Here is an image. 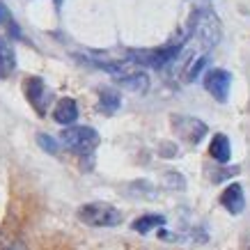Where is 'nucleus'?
<instances>
[{"mask_svg": "<svg viewBox=\"0 0 250 250\" xmlns=\"http://www.w3.org/2000/svg\"><path fill=\"white\" fill-rule=\"evenodd\" d=\"M220 205L225 207L232 216H239L246 209V195H243L241 184H229L228 188L220 193Z\"/></svg>", "mask_w": 250, "mask_h": 250, "instance_id": "8", "label": "nucleus"}, {"mask_svg": "<svg viewBox=\"0 0 250 250\" xmlns=\"http://www.w3.org/2000/svg\"><path fill=\"white\" fill-rule=\"evenodd\" d=\"M25 97H28L30 106L35 108L39 115H46V110H48V104H51L53 94H51L48 85H46L42 78H39V76H32L30 81L25 83Z\"/></svg>", "mask_w": 250, "mask_h": 250, "instance_id": "7", "label": "nucleus"}, {"mask_svg": "<svg viewBox=\"0 0 250 250\" xmlns=\"http://www.w3.org/2000/svg\"><path fill=\"white\" fill-rule=\"evenodd\" d=\"M78 218L90 228H115L122 223V211L108 202H87L78 209Z\"/></svg>", "mask_w": 250, "mask_h": 250, "instance_id": "1", "label": "nucleus"}, {"mask_svg": "<svg viewBox=\"0 0 250 250\" xmlns=\"http://www.w3.org/2000/svg\"><path fill=\"white\" fill-rule=\"evenodd\" d=\"M166 225V216H159V213H145L140 218L133 220V232H140V234H147L156 228H163Z\"/></svg>", "mask_w": 250, "mask_h": 250, "instance_id": "13", "label": "nucleus"}, {"mask_svg": "<svg viewBox=\"0 0 250 250\" xmlns=\"http://www.w3.org/2000/svg\"><path fill=\"white\" fill-rule=\"evenodd\" d=\"M193 32L200 42H205L207 48L213 44H218V37H220V25H218V19L213 12L209 9H200L195 16H193Z\"/></svg>", "mask_w": 250, "mask_h": 250, "instance_id": "4", "label": "nucleus"}, {"mask_svg": "<svg viewBox=\"0 0 250 250\" xmlns=\"http://www.w3.org/2000/svg\"><path fill=\"white\" fill-rule=\"evenodd\" d=\"M16 69V51L12 42L0 37V78H9Z\"/></svg>", "mask_w": 250, "mask_h": 250, "instance_id": "11", "label": "nucleus"}, {"mask_svg": "<svg viewBox=\"0 0 250 250\" xmlns=\"http://www.w3.org/2000/svg\"><path fill=\"white\" fill-rule=\"evenodd\" d=\"M182 53V44H167L161 48H149V51H133L129 60L133 64H145L152 69H163L166 64L174 62Z\"/></svg>", "mask_w": 250, "mask_h": 250, "instance_id": "3", "label": "nucleus"}, {"mask_svg": "<svg viewBox=\"0 0 250 250\" xmlns=\"http://www.w3.org/2000/svg\"><path fill=\"white\" fill-rule=\"evenodd\" d=\"M53 120L62 126H71L74 122L78 120V106L74 99H60L53 108Z\"/></svg>", "mask_w": 250, "mask_h": 250, "instance_id": "10", "label": "nucleus"}, {"mask_svg": "<svg viewBox=\"0 0 250 250\" xmlns=\"http://www.w3.org/2000/svg\"><path fill=\"white\" fill-rule=\"evenodd\" d=\"M60 143L74 154H90L99 145V133L92 126H67L60 133Z\"/></svg>", "mask_w": 250, "mask_h": 250, "instance_id": "2", "label": "nucleus"}, {"mask_svg": "<svg viewBox=\"0 0 250 250\" xmlns=\"http://www.w3.org/2000/svg\"><path fill=\"white\" fill-rule=\"evenodd\" d=\"M9 250H28V246H25L23 241H16L14 246H9Z\"/></svg>", "mask_w": 250, "mask_h": 250, "instance_id": "17", "label": "nucleus"}, {"mask_svg": "<svg viewBox=\"0 0 250 250\" xmlns=\"http://www.w3.org/2000/svg\"><path fill=\"white\" fill-rule=\"evenodd\" d=\"M172 126L177 131V136L186 140L188 145L202 143V138L207 136V124L197 117H188V115H174L172 117Z\"/></svg>", "mask_w": 250, "mask_h": 250, "instance_id": "5", "label": "nucleus"}, {"mask_svg": "<svg viewBox=\"0 0 250 250\" xmlns=\"http://www.w3.org/2000/svg\"><path fill=\"white\" fill-rule=\"evenodd\" d=\"M117 83L124 87V90H131L136 92V94H145V92L149 90V78H147V74L145 71H138V69H126L122 76L115 78Z\"/></svg>", "mask_w": 250, "mask_h": 250, "instance_id": "9", "label": "nucleus"}, {"mask_svg": "<svg viewBox=\"0 0 250 250\" xmlns=\"http://www.w3.org/2000/svg\"><path fill=\"white\" fill-rule=\"evenodd\" d=\"M37 143L44 147L46 152H51V154L58 152V143H55L51 136H44V133H39V136H37Z\"/></svg>", "mask_w": 250, "mask_h": 250, "instance_id": "16", "label": "nucleus"}, {"mask_svg": "<svg viewBox=\"0 0 250 250\" xmlns=\"http://www.w3.org/2000/svg\"><path fill=\"white\" fill-rule=\"evenodd\" d=\"M207 64V55H197V60L193 58L190 60V64H188V69H186V81H193V78L202 71V67Z\"/></svg>", "mask_w": 250, "mask_h": 250, "instance_id": "15", "label": "nucleus"}, {"mask_svg": "<svg viewBox=\"0 0 250 250\" xmlns=\"http://www.w3.org/2000/svg\"><path fill=\"white\" fill-rule=\"evenodd\" d=\"M122 104V97L117 94L115 90H110V87H106V90L99 92V106H101V110L108 115H113L117 108H120Z\"/></svg>", "mask_w": 250, "mask_h": 250, "instance_id": "14", "label": "nucleus"}, {"mask_svg": "<svg viewBox=\"0 0 250 250\" xmlns=\"http://www.w3.org/2000/svg\"><path fill=\"white\" fill-rule=\"evenodd\" d=\"M229 87H232V74L225 69H209L205 74V90L220 104L228 101Z\"/></svg>", "mask_w": 250, "mask_h": 250, "instance_id": "6", "label": "nucleus"}, {"mask_svg": "<svg viewBox=\"0 0 250 250\" xmlns=\"http://www.w3.org/2000/svg\"><path fill=\"white\" fill-rule=\"evenodd\" d=\"M209 154H211L213 161L218 163H228L229 156H232V145H229V138L223 136V133H216L211 138V145H209Z\"/></svg>", "mask_w": 250, "mask_h": 250, "instance_id": "12", "label": "nucleus"}]
</instances>
